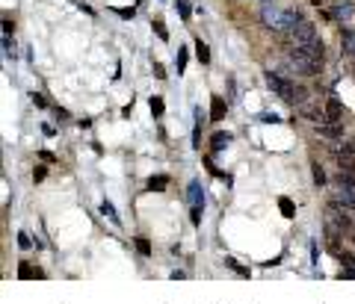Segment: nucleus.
<instances>
[{
	"mask_svg": "<svg viewBox=\"0 0 355 304\" xmlns=\"http://www.w3.org/2000/svg\"><path fill=\"white\" fill-rule=\"evenodd\" d=\"M261 21H264L267 30L290 33V30L302 21V12H296V9H281V6H264V9H261Z\"/></svg>",
	"mask_w": 355,
	"mask_h": 304,
	"instance_id": "obj_1",
	"label": "nucleus"
},
{
	"mask_svg": "<svg viewBox=\"0 0 355 304\" xmlns=\"http://www.w3.org/2000/svg\"><path fill=\"white\" fill-rule=\"evenodd\" d=\"M267 86H270V92H276L284 103H302V101H308V92H305L302 86L290 83L287 77H281V74H276V71L267 74Z\"/></svg>",
	"mask_w": 355,
	"mask_h": 304,
	"instance_id": "obj_2",
	"label": "nucleus"
},
{
	"mask_svg": "<svg viewBox=\"0 0 355 304\" xmlns=\"http://www.w3.org/2000/svg\"><path fill=\"white\" fill-rule=\"evenodd\" d=\"M290 41L296 44V47H302V44H314V41H320V35H317V27L311 24V21H299L293 30H290Z\"/></svg>",
	"mask_w": 355,
	"mask_h": 304,
	"instance_id": "obj_3",
	"label": "nucleus"
},
{
	"mask_svg": "<svg viewBox=\"0 0 355 304\" xmlns=\"http://www.w3.org/2000/svg\"><path fill=\"white\" fill-rule=\"evenodd\" d=\"M338 201L344 207H353L355 210V177L350 171H341L338 174Z\"/></svg>",
	"mask_w": 355,
	"mask_h": 304,
	"instance_id": "obj_4",
	"label": "nucleus"
},
{
	"mask_svg": "<svg viewBox=\"0 0 355 304\" xmlns=\"http://www.w3.org/2000/svg\"><path fill=\"white\" fill-rule=\"evenodd\" d=\"M190 204H193V222L198 225V222H201V207H204V192H201V183H198V180L190 183Z\"/></svg>",
	"mask_w": 355,
	"mask_h": 304,
	"instance_id": "obj_5",
	"label": "nucleus"
},
{
	"mask_svg": "<svg viewBox=\"0 0 355 304\" xmlns=\"http://www.w3.org/2000/svg\"><path fill=\"white\" fill-rule=\"evenodd\" d=\"M335 160L341 163V169H344V171L355 174V148H353V145H344V148H338V151H335Z\"/></svg>",
	"mask_w": 355,
	"mask_h": 304,
	"instance_id": "obj_6",
	"label": "nucleus"
},
{
	"mask_svg": "<svg viewBox=\"0 0 355 304\" xmlns=\"http://www.w3.org/2000/svg\"><path fill=\"white\" fill-rule=\"evenodd\" d=\"M326 216H329V222H332V225H335L338 231H353V222H350V219H347V216H344V213H341V210L335 207V204H329Z\"/></svg>",
	"mask_w": 355,
	"mask_h": 304,
	"instance_id": "obj_7",
	"label": "nucleus"
},
{
	"mask_svg": "<svg viewBox=\"0 0 355 304\" xmlns=\"http://www.w3.org/2000/svg\"><path fill=\"white\" fill-rule=\"evenodd\" d=\"M332 15H335L338 21H347V24H350V21H353V15H355V9H353V3H350V0H338V3L332 6Z\"/></svg>",
	"mask_w": 355,
	"mask_h": 304,
	"instance_id": "obj_8",
	"label": "nucleus"
},
{
	"mask_svg": "<svg viewBox=\"0 0 355 304\" xmlns=\"http://www.w3.org/2000/svg\"><path fill=\"white\" fill-rule=\"evenodd\" d=\"M326 112H329V121H338V124H341V121H344V115H347V109L341 106V101H338V98H329V101H326Z\"/></svg>",
	"mask_w": 355,
	"mask_h": 304,
	"instance_id": "obj_9",
	"label": "nucleus"
},
{
	"mask_svg": "<svg viewBox=\"0 0 355 304\" xmlns=\"http://www.w3.org/2000/svg\"><path fill=\"white\" fill-rule=\"evenodd\" d=\"M225 109H228V103H225L222 98H213V106H210V118H213V121H222Z\"/></svg>",
	"mask_w": 355,
	"mask_h": 304,
	"instance_id": "obj_10",
	"label": "nucleus"
},
{
	"mask_svg": "<svg viewBox=\"0 0 355 304\" xmlns=\"http://www.w3.org/2000/svg\"><path fill=\"white\" fill-rule=\"evenodd\" d=\"M225 145H231V133H213L210 148H213V151H225Z\"/></svg>",
	"mask_w": 355,
	"mask_h": 304,
	"instance_id": "obj_11",
	"label": "nucleus"
},
{
	"mask_svg": "<svg viewBox=\"0 0 355 304\" xmlns=\"http://www.w3.org/2000/svg\"><path fill=\"white\" fill-rule=\"evenodd\" d=\"M196 56H198V62H204V65L210 62V50H207V44H204L201 38L196 41Z\"/></svg>",
	"mask_w": 355,
	"mask_h": 304,
	"instance_id": "obj_12",
	"label": "nucleus"
},
{
	"mask_svg": "<svg viewBox=\"0 0 355 304\" xmlns=\"http://www.w3.org/2000/svg\"><path fill=\"white\" fill-rule=\"evenodd\" d=\"M101 213H104V216H107V219H110L113 225H118V216H116V210H113V204H107V201H104V204H101Z\"/></svg>",
	"mask_w": 355,
	"mask_h": 304,
	"instance_id": "obj_13",
	"label": "nucleus"
},
{
	"mask_svg": "<svg viewBox=\"0 0 355 304\" xmlns=\"http://www.w3.org/2000/svg\"><path fill=\"white\" fill-rule=\"evenodd\" d=\"M198 142H201V112H196V133H193V145L198 148Z\"/></svg>",
	"mask_w": 355,
	"mask_h": 304,
	"instance_id": "obj_14",
	"label": "nucleus"
},
{
	"mask_svg": "<svg viewBox=\"0 0 355 304\" xmlns=\"http://www.w3.org/2000/svg\"><path fill=\"white\" fill-rule=\"evenodd\" d=\"M151 112H154V115H163V98H157V95L151 98Z\"/></svg>",
	"mask_w": 355,
	"mask_h": 304,
	"instance_id": "obj_15",
	"label": "nucleus"
},
{
	"mask_svg": "<svg viewBox=\"0 0 355 304\" xmlns=\"http://www.w3.org/2000/svg\"><path fill=\"white\" fill-rule=\"evenodd\" d=\"M154 30H157V35H160L163 41H169V33H166V24H163V21H154Z\"/></svg>",
	"mask_w": 355,
	"mask_h": 304,
	"instance_id": "obj_16",
	"label": "nucleus"
},
{
	"mask_svg": "<svg viewBox=\"0 0 355 304\" xmlns=\"http://www.w3.org/2000/svg\"><path fill=\"white\" fill-rule=\"evenodd\" d=\"M311 169H314V180H317V183H320V186H323V183H326V171H323V169H320V166H317V163H314V166H311Z\"/></svg>",
	"mask_w": 355,
	"mask_h": 304,
	"instance_id": "obj_17",
	"label": "nucleus"
},
{
	"mask_svg": "<svg viewBox=\"0 0 355 304\" xmlns=\"http://www.w3.org/2000/svg\"><path fill=\"white\" fill-rule=\"evenodd\" d=\"M136 248H139V254H145V257L151 254V245H148V239H142V236L136 239Z\"/></svg>",
	"mask_w": 355,
	"mask_h": 304,
	"instance_id": "obj_18",
	"label": "nucleus"
},
{
	"mask_svg": "<svg viewBox=\"0 0 355 304\" xmlns=\"http://www.w3.org/2000/svg\"><path fill=\"white\" fill-rule=\"evenodd\" d=\"M278 207H281V213H284V216H287V219H290V216H293V204H290V201H287V198H281V204H278Z\"/></svg>",
	"mask_w": 355,
	"mask_h": 304,
	"instance_id": "obj_19",
	"label": "nucleus"
},
{
	"mask_svg": "<svg viewBox=\"0 0 355 304\" xmlns=\"http://www.w3.org/2000/svg\"><path fill=\"white\" fill-rule=\"evenodd\" d=\"M166 183H169L166 177H157V180H151L148 186H151V189H166Z\"/></svg>",
	"mask_w": 355,
	"mask_h": 304,
	"instance_id": "obj_20",
	"label": "nucleus"
},
{
	"mask_svg": "<svg viewBox=\"0 0 355 304\" xmlns=\"http://www.w3.org/2000/svg\"><path fill=\"white\" fill-rule=\"evenodd\" d=\"M18 245H21V248H30L33 242H30V236H27V234H18Z\"/></svg>",
	"mask_w": 355,
	"mask_h": 304,
	"instance_id": "obj_21",
	"label": "nucleus"
},
{
	"mask_svg": "<svg viewBox=\"0 0 355 304\" xmlns=\"http://www.w3.org/2000/svg\"><path fill=\"white\" fill-rule=\"evenodd\" d=\"M178 12H181L184 18H190V3H184V0H181V3H178Z\"/></svg>",
	"mask_w": 355,
	"mask_h": 304,
	"instance_id": "obj_22",
	"label": "nucleus"
},
{
	"mask_svg": "<svg viewBox=\"0 0 355 304\" xmlns=\"http://www.w3.org/2000/svg\"><path fill=\"white\" fill-rule=\"evenodd\" d=\"M184 65H187V50H181V56H178V74L184 71Z\"/></svg>",
	"mask_w": 355,
	"mask_h": 304,
	"instance_id": "obj_23",
	"label": "nucleus"
}]
</instances>
